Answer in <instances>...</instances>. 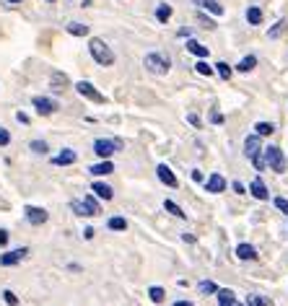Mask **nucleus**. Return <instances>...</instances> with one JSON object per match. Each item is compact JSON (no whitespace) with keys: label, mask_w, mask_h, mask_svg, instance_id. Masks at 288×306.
Here are the masks:
<instances>
[{"label":"nucleus","mask_w":288,"mask_h":306,"mask_svg":"<svg viewBox=\"0 0 288 306\" xmlns=\"http://www.w3.org/2000/svg\"><path fill=\"white\" fill-rule=\"evenodd\" d=\"M75 161H78V153H75L73 148H63V153L52 156V164L55 166H73Z\"/></svg>","instance_id":"nucleus-12"},{"label":"nucleus","mask_w":288,"mask_h":306,"mask_svg":"<svg viewBox=\"0 0 288 306\" xmlns=\"http://www.w3.org/2000/svg\"><path fill=\"white\" fill-rule=\"evenodd\" d=\"M75 91H78L83 99L94 101V104H104V101H107V96H104L101 91H96V86L91 81H78V83H75Z\"/></svg>","instance_id":"nucleus-5"},{"label":"nucleus","mask_w":288,"mask_h":306,"mask_svg":"<svg viewBox=\"0 0 288 306\" xmlns=\"http://www.w3.org/2000/svg\"><path fill=\"white\" fill-rule=\"evenodd\" d=\"M221 306H241V303H239V301H236V298H231V301H229V303H221Z\"/></svg>","instance_id":"nucleus-49"},{"label":"nucleus","mask_w":288,"mask_h":306,"mask_svg":"<svg viewBox=\"0 0 288 306\" xmlns=\"http://www.w3.org/2000/svg\"><path fill=\"white\" fill-rule=\"evenodd\" d=\"M117 150H122V140H109V137H99V140H94V153L99 159H112Z\"/></svg>","instance_id":"nucleus-4"},{"label":"nucleus","mask_w":288,"mask_h":306,"mask_svg":"<svg viewBox=\"0 0 288 306\" xmlns=\"http://www.w3.org/2000/svg\"><path fill=\"white\" fill-rule=\"evenodd\" d=\"M262 156H265V164L270 166L272 172H278L283 174L288 169V159H285V153L278 148V145H270V148H262Z\"/></svg>","instance_id":"nucleus-3"},{"label":"nucleus","mask_w":288,"mask_h":306,"mask_svg":"<svg viewBox=\"0 0 288 306\" xmlns=\"http://www.w3.org/2000/svg\"><path fill=\"white\" fill-rule=\"evenodd\" d=\"M0 296H3V301H6L8 306H16V303H19V298H16V293H13V290H3Z\"/></svg>","instance_id":"nucleus-35"},{"label":"nucleus","mask_w":288,"mask_h":306,"mask_svg":"<svg viewBox=\"0 0 288 306\" xmlns=\"http://www.w3.org/2000/svg\"><path fill=\"white\" fill-rule=\"evenodd\" d=\"M107 228H109V231H127V221L122 216H112L107 221Z\"/></svg>","instance_id":"nucleus-25"},{"label":"nucleus","mask_w":288,"mask_h":306,"mask_svg":"<svg viewBox=\"0 0 288 306\" xmlns=\"http://www.w3.org/2000/svg\"><path fill=\"white\" fill-rule=\"evenodd\" d=\"M210 122H213V125H221V122H223V114H221V112H210Z\"/></svg>","instance_id":"nucleus-42"},{"label":"nucleus","mask_w":288,"mask_h":306,"mask_svg":"<svg viewBox=\"0 0 288 306\" xmlns=\"http://www.w3.org/2000/svg\"><path fill=\"white\" fill-rule=\"evenodd\" d=\"M91 190H94V195L101 197V200H112V197H114V190H112L109 185H104V182H94V185H91Z\"/></svg>","instance_id":"nucleus-19"},{"label":"nucleus","mask_w":288,"mask_h":306,"mask_svg":"<svg viewBox=\"0 0 288 306\" xmlns=\"http://www.w3.org/2000/svg\"><path fill=\"white\" fill-rule=\"evenodd\" d=\"M172 306H192V301H177V303H172Z\"/></svg>","instance_id":"nucleus-48"},{"label":"nucleus","mask_w":288,"mask_h":306,"mask_svg":"<svg viewBox=\"0 0 288 306\" xmlns=\"http://www.w3.org/2000/svg\"><path fill=\"white\" fill-rule=\"evenodd\" d=\"M6 145H11V132L6 127H0V148H6Z\"/></svg>","instance_id":"nucleus-38"},{"label":"nucleus","mask_w":288,"mask_h":306,"mask_svg":"<svg viewBox=\"0 0 288 306\" xmlns=\"http://www.w3.org/2000/svg\"><path fill=\"white\" fill-rule=\"evenodd\" d=\"M83 203H86V208H88V213H91V216H99V213H101L99 203L94 200V195H83Z\"/></svg>","instance_id":"nucleus-30"},{"label":"nucleus","mask_w":288,"mask_h":306,"mask_svg":"<svg viewBox=\"0 0 288 306\" xmlns=\"http://www.w3.org/2000/svg\"><path fill=\"white\" fill-rule=\"evenodd\" d=\"M231 187H234V192H239V195H244V185H241V182H234Z\"/></svg>","instance_id":"nucleus-46"},{"label":"nucleus","mask_w":288,"mask_h":306,"mask_svg":"<svg viewBox=\"0 0 288 306\" xmlns=\"http://www.w3.org/2000/svg\"><path fill=\"white\" fill-rule=\"evenodd\" d=\"M88 55L94 57V63L96 65H101V68H112L114 65V52H112V47L104 39H99V37H94V39H88Z\"/></svg>","instance_id":"nucleus-1"},{"label":"nucleus","mask_w":288,"mask_h":306,"mask_svg":"<svg viewBox=\"0 0 288 306\" xmlns=\"http://www.w3.org/2000/svg\"><path fill=\"white\" fill-rule=\"evenodd\" d=\"M195 70H198L200 75H208V78H210V75L216 73V68H213V65H208L205 60H198V65H195Z\"/></svg>","instance_id":"nucleus-31"},{"label":"nucleus","mask_w":288,"mask_h":306,"mask_svg":"<svg viewBox=\"0 0 288 306\" xmlns=\"http://www.w3.org/2000/svg\"><path fill=\"white\" fill-rule=\"evenodd\" d=\"M275 208L288 216V200H285V197H275Z\"/></svg>","instance_id":"nucleus-40"},{"label":"nucleus","mask_w":288,"mask_h":306,"mask_svg":"<svg viewBox=\"0 0 288 306\" xmlns=\"http://www.w3.org/2000/svg\"><path fill=\"white\" fill-rule=\"evenodd\" d=\"M70 210L75 213V216H78V218H91V213H88V208H86V203L83 200H70Z\"/></svg>","instance_id":"nucleus-26"},{"label":"nucleus","mask_w":288,"mask_h":306,"mask_svg":"<svg viewBox=\"0 0 288 306\" xmlns=\"http://www.w3.org/2000/svg\"><path fill=\"white\" fill-rule=\"evenodd\" d=\"M26 254H29L26 247H19V249H11V252H6V254H0V267H13V265H19Z\"/></svg>","instance_id":"nucleus-8"},{"label":"nucleus","mask_w":288,"mask_h":306,"mask_svg":"<svg viewBox=\"0 0 288 306\" xmlns=\"http://www.w3.org/2000/svg\"><path fill=\"white\" fill-rule=\"evenodd\" d=\"M68 83H70V81H68V75H65V73H60V70H52V78H50V86H52V91H63Z\"/></svg>","instance_id":"nucleus-20"},{"label":"nucleus","mask_w":288,"mask_h":306,"mask_svg":"<svg viewBox=\"0 0 288 306\" xmlns=\"http://www.w3.org/2000/svg\"><path fill=\"white\" fill-rule=\"evenodd\" d=\"M114 172V164L109 161V159H101L99 164H94L88 169V174H94V177H107V174H112Z\"/></svg>","instance_id":"nucleus-14"},{"label":"nucleus","mask_w":288,"mask_h":306,"mask_svg":"<svg viewBox=\"0 0 288 306\" xmlns=\"http://www.w3.org/2000/svg\"><path fill=\"white\" fill-rule=\"evenodd\" d=\"M143 65H146L148 73H154V75H166L169 68H172V60H169V55H164V52H148L143 57Z\"/></svg>","instance_id":"nucleus-2"},{"label":"nucleus","mask_w":288,"mask_h":306,"mask_svg":"<svg viewBox=\"0 0 288 306\" xmlns=\"http://www.w3.org/2000/svg\"><path fill=\"white\" fill-rule=\"evenodd\" d=\"M187 52H190V55H195L198 60H205L210 50L205 47V44H200L198 39H187Z\"/></svg>","instance_id":"nucleus-17"},{"label":"nucleus","mask_w":288,"mask_h":306,"mask_svg":"<svg viewBox=\"0 0 288 306\" xmlns=\"http://www.w3.org/2000/svg\"><path fill=\"white\" fill-rule=\"evenodd\" d=\"M249 192L257 197V200H270V192H267V185L257 177V179H252V185H249Z\"/></svg>","instance_id":"nucleus-15"},{"label":"nucleus","mask_w":288,"mask_h":306,"mask_svg":"<svg viewBox=\"0 0 288 306\" xmlns=\"http://www.w3.org/2000/svg\"><path fill=\"white\" fill-rule=\"evenodd\" d=\"M16 119L21 122V125H29V114H24V112H16Z\"/></svg>","instance_id":"nucleus-44"},{"label":"nucleus","mask_w":288,"mask_h":306,"mask_svg":"<svg viewBox=\"0 0 288 306\" xmlns=\"http://www.w3.org/2000/svg\"><path fill=\"white\" fill-rule=\"evenodd\" d=\"M285 26H288L285 19L275 21V24H272V29H267V39H278V37H283V34H285Z\"/></svg>","instance_id":"nucleus-24"},{"label":"nucleus","mask_w":288,"mask_h":306,"mask_svg":"<svg viewBox=\"0 0 288 306\" xmlns=\"http://www.w3.org/2000/svg\"><path fill=\"white\" fill-rule=\"evenodd\" d=\"M226 185L229 182L223 179V174H218V172H213L208 179H205V192H210V195H218V192H223L226 190Z\"/></svg>","instance_id":"nucleus-10"},{"label":"nucleus","mask_w":288,"mask_h":306,"mask_svg":"<svg viewBox=\"0 0 288 306\" xmlns=\"http://www.w3.org/2000/svg\"><path fill=\"white\" fill-rule=\"evenodd\" d=\"M198 290H200V293H205V296H210V293H216V290H218V285L210 283V280H203V283L198 285Z\"/></svg>","instance_id":"nucleus-34"},{"label":"nucleus","mask_w":288,"mask_h":306,"mask_svg":"<svg viewBox=\"0 0 288 306\" xmlns=\"http://www.w3.org/2000/svg\"><path fill=\"white\" fill-rule=\"evenodd\" d=\"M24 218L32 223V226H42V223L50 221V213L44 210V208H37V205H26L24 208Z\"/></svg>","instance_id":"nucleus-7"},{"label":"nucleus","mask_w":288,"mask_h":306,"mask_svg":"<svg viewBox=\"0 0 288 306\" xmlns=\"http://www.w3.org/2000/svg\"><path fill=\"white\" fill-rule=\"evenodd\" d=\"M190 177H192V182H205V177H203V172H200V169H192V174H190Z\"/></svg>","instance_id":"nucleus-43"},{"label":"nucleus","mask_w":288,"mask_h":306,"mask_svg":"<svg viewBox=\"0 0 288 306\" xmlns=\"http://www.w3.org/2000/svg\"><path fill=\"white\" fill-rule=\"evenodd\" d=\"M29 150L37 153V156H44V153L50 150V145H47V140H32L29 143Z\"/></svg>","instance_id":"nucleus-29"},{"label":"nucleus","mask_w":288,"mask_h":306,"mask_svg":"<svg viewBox=\"0 0 288 306\" xmlns=\"http://www.w3.org/2000/svg\"><path fill=\"white\" fill-rule=\"evenodd\" d=\"M244 16H247V24H249V26H260V24H262V19H265V13H262V8H260V6H249Z\"/></svg>","instance_id":"nucleus-18"},{"label":"nucleus","mask_w":288,"mask_h":306,"mask_svg":"<svg viewBox=\"0 0 288 306\" xmlns=\"http://www.w3.org/2000/svg\"><path fill=\"white\" fill-rule=\"evenodd\" d=\"M257 153H262V140H260V135H249L247 140H244V156L247 159H254Z\"/></svg>","instance_id":"nucleus-11"},{"label":"nucleus","mask_w":288,"mask_h":306,"mask_svg":"<svg viewBox=\"0 0 288 306\" xmlns=\"http://www.w3.org/2000/svg\"><path fill=\"white\" fill-rule=\"evenodd\" d=\"M213 68H216V73L221 75L223 81H229V78H231V65H229V63H218V65H213Z\"/></svg>","instance_id":"nucleus-32"},{"label":"nucleus","mask_w":288,"mask_h":306,"mask_svg":"<svg viewBox=\"0 0 288 306\" xmlns=\"http://www.w3.org/2000/svg\"><path fill=\"white\" fill-rule=\"evenodd\" d=\"M257 68V55H247V57H241L239 60V65H236V70L239 73H252Z\"/></svg>","instance_id":"nucleus-22"},{"label":"nucleus","mask_w":288,"mask_h":306,"mask_svg":"<svg viewBox=\"0 0 288 306\" xmlns=\"http://www.w3.org/2000/svg\"><path fill=\"white\" fill-rule=\"evenodd\" d=\"M247 306H272V303L265 301V298H260V296H249L247 298Z\"/></svg>","instance_id":"nucleus-36"},{"label":"nucleus","mask_w":288,"mask_h":306,"mask_svg":"<svg viewBox=\"0 0 288 306\" xmlns=\"http://www.w3.org/2000/svg\"><path fill=\"white\" fill-rule=\"evenodd\" d=\"M249 161L254 164V169H257V172H262L265 166H267V164H265V156H262V153H257V156H254V159H249Z\"/></svg>","instance_id":"nucleus-37"},{"label":"nucleus","mask_w":288,"mask_h":306,"mask_svg":"<svg viewBox=\"0 0 288 306\" xmlns=\"http://www.w3.org/2000/svg\"><path fill=\"white\" fill-rule=\"evenodd\" d=\"M6 3H8V6H21L24 0H6Z\"/></svg>","instance_id":"nucleus-50"},{"label":"nucleus","mask_w":288,"mask_h":306,"mask_svg":"<svg viewBox=\"0 0 288 306\" xmlns=\"http://www.w3.org/2000/svg\"><path fill=\"white\" fill-rule=\"evenodd\" d=\"M182 239H185L187 244H192V241H195V236H192V234H182Z\"/></svg>","instance_id":"nucleus-47"},{"label":"nucleus","mask_w":288,"mask_h":306,"mask_svg":"<svg viewBox=\"0 0 288 306\" xmlns=\"http://www.w3.org/2000/svg\"><path fill=\"white\" fill-rule=\"evenodd\" d=\"M148 296H151V301H154V303H161L164 301V288H159V285L148 288Z\"/></svg>","instance_id":"nucleus-33"},{"label":"nucleus","mask_w":288,"mask_h":306,"mask_svg":"<svg viewBox=\"0 0 288 306\" xmlns=\"http://www.w3.org/2000/svg\"><path fill=\"white\" fill-rule=\"evenodd\" d=\"M169 19H172V6L169 3H159L156 6V21L159 24H169Z\"/></svg>","instance_id":"nucleus-23"},{"label":"nucleus","mask_w":288,"mask_h":306,"mask_svg":"<svg viewBox=\"0 0 288 306\" xmlns=\"http://www.w3.org/2000/svg\"><path fill=\"white\" fill-rule=\"evenodd\" d=\"M198 19L205 24V29H216V21H213V19H208V16H205V11H198Z\"/></svg>","instance_id":"nucleus-39"},{"label":"nucleus","mask_w":288,"mask_h":306,"mask_svg":"<svg viewBox=\"0 0 288 306\" xmlns=\"http://www.w3.org/2000/svg\"><path fill=\"white\" fill-rule=\"evenodd\" d=\"M44 3H55V0H44Z\"/></svg>","instance_id":"nucleus-51"},{"label":"nucleus","mask_w":288,"mask_h":306,"mask_svg":"<svg viewBox=\"0 0 288 306\" xmlns=\"http://www.w3.org/2000/svg\"><path fill=\"white\" fill-rule=\"evenodd\" d=\"M195 6H198L200 11H208L213 13V16H223V6L218 3V0H192Z\"/></svg>","instance_id":"nucleus-13"},{"label":"nucleus","mask_w":288,"mask_h":306,"mask_svg":"<svg viewBox=\"0 0 288 306\" xmlns=\"http://www.w3.org/2000/svg\"><path fill=\"white\" fill-rule=\"evenodd\" d=\"M32 106H34V112L42 114V117H52L57 109H60V104L50 96H34L32 99Z\"/></svg>","instance_id":"nucleus-6"},{"label":"nucleus","mask_w":288,"mask_h":306,"mask_svg":"<svg viewBox=\"0 0 288 306\" xmlns=\"http://www.w3.org/2000/svg\"><path fill=\"white\" fill-rule=\"evenodd\" d=\"M6 244H8V231L0 228V247H6Z\"/></svg>","instance_id":"nucleus-45"},{"label":"nucleus","mask_w":288,"mask_h":306,"mask_svg":"<svg viewBox=\"0 0 288 306\" xmlns=\"http://www.w3.org/2000/svg\"><path fill=\"white\" fill-rule=\"evenodd\" d=\"M156 177H159L161 185H166V187H172V190L179 187V179L174 177V172H172L166 164H159V166H156Z\"/></svg>","instance_id":"nucleus-9"},{"label":"nucleus","mask_w":288,"mask_h":306,"mask_svg":"<svg viewBox=\"0 0 288 306\" xmlns=\"http://www.w3.org/2000/svg\"><path fill=\"white\" fill-rule=\"evenodd\" d=\"M254 132L260 135V137H267V135L275 132V125H272V122H257V125H254Z\"/></svg>","instance_id":"nucleus-27"},{"label":"nucleus","mask_w":288,"mask_h":306,"mask_svg":"<svg viewBox=\"0 0 288 306\" xmlns=\"http://www.w3.org/2000/svg\"><path fill=\"white\" fill-rule=\"evenodd\" d=\"M236 257L244 259V262H249V259H257V249L252 247V244H239V247H236Z\"/></svg>","instance_id":"nucleus-21"},{"label":"nucleus","mask_w":288,"mask_h":306,"mask_svg":"<svg viewBox=\"0 0 288 306\" xmlns=\"http://www.w3.org/2000/svg\"><path fill=\"white\" fill-rule=\"evenodd\" d=\"M187 122H190L192 127H200V125H203V122H200V117H198V114H187Z\"/></svg>","instance_id":"nucleus-41"},{"label":"nucleus","mask_w":288,"mask_h":306,"mask_svg":"<svg viewBox=\"0 0 288 306\" xmlns=\"http://www.w3.org/2000/svg\"><path fill=\"white\" fill-rule=\"evenodd\" d=\"M164 208H166V210H169V213H172V216H177V218H182V221H185V218H187V213H185V210H182V208H179V205H177L174 200H164Z\"/></svg>","instance_id":"nucleus-28"},{"label":"nucleus","mask_w":288,"mask_h":306,"mask_svg":"<svg viewBox=\"0 0 288 306\" xmlns=\"http://www.w3.org/2000/svg\"><path fill=\"white\" fill-rule=\"evenodd\" d=\"M65 32H68L70 37H88L91 26H88V24H83V21H70V24L65 26Z\"/></svg>","instance_id":"nucleus-16"}]
</instances>
